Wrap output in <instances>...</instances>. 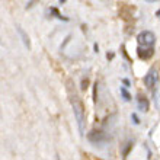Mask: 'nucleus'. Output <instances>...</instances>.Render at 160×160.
Returning a JSON list of instances; mask_svg holds the SVG:
<instances>
[{"label":"nucleus","mask_w":160,"mask_h":160,"mask_svg":"<svg viewBox=\"0 0 160 160\" xmlns=\"http://www.w3.org/2000/svg\"><path fill=\"white\" fill-rule=\"evenodd\" d=\"M137 103H138V109L141 112H147L148 108H150L148 99L146 96H141V95H138V98H137Z\"/></svg>","instance_id":"obj_6"},{"label":"nucleus","mask_w":160,"mask_h":160,"mask_svg":"<svg viewBox=\"0 0 160 160\" xmlns=\"http://www.w3.org/2000/svg\"><path fill=\"white\" fill-rule=\"evenodd\" d=\"M66 90H67V96L68 101L72 103L73 112H74V117H76L77 125H79V131L80 134L84 135V121H86V109H84L83 101L82 98L79 96V93L76 90V86H74V82L72 79H68L66 82Z\"/></svg>","instance_id":"obj_1"},{"label":"nucleus","mask_w":160,"mask_h":160,"mask_svg":"<svg viewBox=\"0 0 160 160\" xmlns=\"http://www.w3.org/2000/svg\"><path fill=\"white\" fill-rule=\"evenodd\" d=\"M60 2H61V3H63V2H66V0H60Z\"/></svg>","instance_id":"obj_16"},{"label":"nucleus","mask_w":160,"mask_h":160,"mask_svg":"<svg viewBox=\"0 0 160 160\" xmlns=\"http://www.w3.org/2000/svg\"><path fill=\"white\" fill-rule=\"evenodd\" d=\"M154 54V47H150V48H144V47H138L137 48V55H138L141 60H150Z\"/></svg>","instance_id":"obj_5"},{"label":"nucleus","mask_w":160,"mask_h":160,"mask_svg":"<svg viewBox=\"0 0 160 160\" xmlns=\"http://www.w3.org/2000/svg\"><path fill=\"white\" fill-rule=\"evenodd\" d=\"M16 29H18V32H19V35H21V38H22V41H23V44H25V47L29 50L31 48V41H29V37L26 35V32L23 29H22L21 26H16Z\"/></svg>","instance_id":"obj_7"},{"label":"nucleus","mask_w":160,"mask_h":160,"mask_svg":"<svg viewBox=\"0 0 160 160\" xmlns=\"http://www.w3.org/2000/svg\"><path fill=\"white\" fill-rule=\"evenodd\" d=\"M88 140L93 144H102L105 141H108V135L101 130H93L88 134Z\"/></svg>","instance_id":"obj_3"},{"label":"nucleus","mask_w":160,"mask_h":160,"mask_svg":"<svg viewBox=\"0 0 160 160\" xmlns=\"http://www.w3.org/2000/svg\"><path fill=\"white\" fill-rule=\"evenodd\" d=\"M88 84H89V79H83V82H82V90H86Z\"/></svg>","instance_id":"obj_11"},{"label":"nucleus","mask_w":160,"mask_h":160,"mask_svg":"<svg viewBox=\"0 0 160 160\" xmlns=\"http://www.w3.org/2000/svg\"><path fill=\"white\" fill-rule=\"evenodd\" d=\"M156 16H160V10H157L156 12Z\"/></svg>","instance_id":"obj_14"},{"label":"nucleus","mask_w":160,"mask_h":160,"mask_svg":"<svg viewBox=\"0 0 160 160\" xmlns=\"http://www.w3.org/2000/svg\"><path fill=\"white\" fill-rule=\"evenodd\" d=\"M137 42H138V47H144V48H150V47H154V42H156V37L152 31H143L140 32L138 37H137Z\"/></svg>","instance_id":"obj_2"},{"label":"nucleus","mask_w":160,"mask_h":160,"mask_svg":"<svg viewBox=\"0 0 160 160\" xmlns=\"http://www.w3.org/2000/svg\"><path fill=\"white\" fill-rule=\"evenodd\" d=\"M157 82V70L156 68H150L147 72V74L144 76V84L147 86L148 89H153L154 84Z\"/></svg>","instance_id":"obj_4"},{"label":"nucleus","mask_w":160,"mask_h":160,"mask_svg":"<svg viewBox=\"0 0 160 160\" xmlns=\"http://www.w3.org/2000/svg\"><path fill=\"white\" fill-rule=\"evenodd\" d=\"M50 12H51V13H54V15H55V18H58L60 21H68L67 18H66V16H63V15H61V13H60V12H58V10H57V9H55V8H51V9H50Z\"/></svg>","instance_id":"obj_8"},{"label":"nucleus","mask_w":160,"mask_h":160,"mask_svg":"<svg viewBox=\"0 0 160 160\" xmlns=\"http://www.w3.org/2000/svg\"><path fill=\"white\" fill-rule=\"evenodd\" d=\"M131 118H132V121H134V124H140V119H138V117L135 114H132L131 115Z\"/></svg>","instance_id":"obj_12"},{"label":"nucleus","mask_w":160,"mask_h":160,"mask_svg":"<svg viewBox=\"0 0 160 160\" xmlns=\"http://www.w3.org/2000/svg\"><path fill=\"white\" fill-rule=\"evenodd\" d=\"M121 95L124 96V99H125V101H131V95L127 92L125 88H121Z\"/></svg>","instance_id":"obj_9"},{"label":"nucleus","mask_w":160,"mask_h":160,"mask_svg":"<svg viewBox=\"0 0 160 160\" xmlns=\"http://www.w3.org/2000/svg\"><path fill=\"white\" fill-rule=\"evenodd\" d=\"M131 147H132V143H131V141H130V143H127V147L124 148L122 154H124V156H127V154H128V152H130V148H131Z\"/></svg>","instance_id":"obj_10"},{"label":"nucleus","mask_w":160,"mask_h":160,"mask_svg":"<svg viewBox=\"0 0 160 160\" xmlns=\"http://www.w3.org/2000/svg\"><path fill=\"white\" fill-rule=\"evenodd\" d=\"M147 2H156V0H147Z\"/></svg>","instance_id":"obj_15"},{"label":"nucleus","mask_w":160,"mask_h":160,"mask_svg":"<svg viewBox=\"0 0 160 160\" xmlns=\"http://www.w3.org/2000/svg\"><path fill=\"white\" fill-rule=\"evenodd\" d=\"M124 84H125V86H130V82H128L127 79H124Z\"/></svg>","instance_id":"obj_13"}]
</instances>
